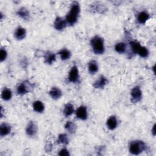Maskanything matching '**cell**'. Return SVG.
Masks as SVG:
<instances>
[{"mask_svg": "<svg viewBox=\"0 0 156 156\" xmlns=\"http://www.w3.org/2000/svg\"><path fill=\"white\" fill-rule=\"evenodd\" d=\"M11 131L10 126L6 123H2L0 126V135L1 136L7 135Z\"/></svg>", "mask_w": 156, "mask_h": 156, "instance_id": "obj_15", "label": "cell"}, {"mask_svg": "<svg viewBox=\"0 0 156 156\" xmlns=\"http://www.w3.org/2000/svg\"><path fill=\"white\" fill-rule=\"evenodd\" d=\"M90 44L93 52L96 54H102L104 53L105 48L104 44V40L99 36H94L91 38Z\"/></svg>", "mask_w": 156, "mask_h": 156, "instance_id": "obj_2", "label": "cell"}, {"mask_svg": "<svg viewBox=\"0 0 156 156\" xmlns=\"http://www.w3.org/2000/svg\"><path fill=\"white\" fill-rule=\"evenodd\" d=\"M155 124L154 125V126H153V127H152V134H153L154 136H155Z\"/></svg>", "mask_w": 156, "mask_h": 156, "instance_id": "obj_30", "label": "cell"}, {"mask_svg": "<svg viewBox=\"0 0 156 156\" xmlns=\"http://www.w3.org/2000/svg\"><path fill=\"white\" fill-rule=\"evenodd\" d=\"M107 82L108 80L106 79V77L101 75L100 76L99 79L94 82L93 86L95 88H103L104 86L107 83Z\"/></svg>", "mask_w": 156, "mask_h": 156, "instance_id": "obj_10", "label": "cell"}, {"mask_svg": "<svg viewBox=\"0 0 156 156\" xmlns=\"http://www.w3.org/2000/svg\"><path fill=\"white\" fill-rule=\"evenodd\" d=\"M146 148V144L140 140L132 141L129 145V151L133 155H138Z\"/></svg>", "mask_w": 156, "mask_h": 156, "instance_id": "obj_3", "label": "cell"}, {"mask_svg": "<svg viewBox=\"0 0 156 156\" xmlns=\"http://www.w3.org/2000/svg\"><path fill=\"white\" fill-rule=\"evenodd\" d=\"M12 93L10 89L4 88L1 93V98L4 101H9L12 98Z\"/></svg>", "mask_w": 156, "mask_h": 156, "instance_id": "obj_21", "label": "cell"}, {"mask_svg": "<svg viewBox=\"0 0 156 156\" xmlns=\"http://www.w3.org/2000/svg\"><path fill=\"white\" fill-rule=\"evenodd\" d=\"M131 95V101L133 103L139 102L142 98V91L140 88L138 86L133 87L130 93Z\"/></svg>", "mask_w": 156, "mask_h": 156, "instance_id": "obj_5", "label": "cell"}, {"mask_svg": "<svg viewBox=\"0 0 156 156\" xmlns=\"http://www.w3.org/2000/svg\"><path fill=\"white\" fill-rule=\"evenodd\" d=\"M149 18V15L144 11L140 12L137 15V21L140 24H144Z\"/></svg>", "mask_w": 156, "mask_h": 156, "instance_id": "obj_14", "label": "cell"}, {"mask_svg": "<svg viewBox=\"0 0 156 156\" xmlns=\"http://www.w3.org/2000/svg\"><path fill=\"white\" fill-rule=\"evenodd\" d=\"M16 14L20 17H21V18H23L24 20H27L29 18V15H30L29 12L25 7L20 8L16 12Z\"/></svg>", "mask_w": 156, "mask_h": 156, "instance_id": "obj_19", "label": "cell"}, {"mask_svg": "<svg viewBox=\"0 0 156 156\" xmlns=\"http://www.w3.org/2000/svg\"><path fill=\"white\" fill-rule=\"evenodd\" d=\"M65 129L69 132L70 133H73L76 132V125L72 121H67L65 124Z\"/></svg>", "mask_w": 156, "mask_h": 156, "instance_id": "obj_23", "label": "cell"}, {"mask_svg": "<svg viewBox=\"0 0 156 156\" xmlns=\"http://www.w3.org/2000/svg\"><path fill=\"white\" fill-rule=\"evenodd\" d=\"M80 6L77 2L74 1L72 3L69 12L66 16L65 20L68 24L71 26L74 24L78 18L79 14L80 13Z\"/></svg>", "mask_w": 156, "mask_h": 156, "instance_id": "obj_1", "label": "cell"}, {"mask_svg": "<svg viewBox=\"0 0 156 156\" xmlns=\"http://www.w3.org/2000/svg\"><path fill=\"white\" fill-rule=\"evenodd\" d=\"M67 24L66 20L60 16H57L54 23V27L57 30H62L66 27Z\"/></svg>", "mask_w": 156, "mask_h": 156, "instance_id": "obj_7", "label": "cell"}, {"mask_svg": "<svg viewBox=\"0 0 156 156\" xmlns=\"http://www.w3.org/2000/svg\"><path fill=\"white\" fill-rule=\"evenodd\" d=\"M88 71L90 74H95L98 71V65L95 60H91L88 63Z\"/></svg>", "mask_w": 156, "mask_h": 156, "instance_id": "obj_18", "label": "cell"}, {"mask_svg": "<svg viewBox=\"0 0 156 156\" xmlns=\"http://www.w3.org/2000/svg\"><path fill=\"white\" fill-rule=\"evenodd\" d=\"M59 155H61V156H68V155H69V151L65 149V148H63V149H62L60 152H58V154Z\"/></svg>", "mask_w": 156, "mask_h": 156, "instance_id": "obj_28", "label": "cell"}, {"mask_svg": "<svg viewBox=\"0 0 156 156\" xmlns=\"http://www.w3.org/2000/svg\"><path fill=\"white\" fill-rule=\"evenodd\" d=\"M26 29L21 26H19L18 27H17L14 33V36L15 38H16L18 40H21L24 39L26 37Z\"/></svg>", "mask_w": 156, "mask_h": 156, "instance_id": "obj_11", "label": "cell"}, {"mask_svg": "<svg viewBox=\"0 0 156 156\" xmlns=\"http://www.w3.org/2000/svg\"><path fill=\"white\" fill-rule=\"evenodd\" d=\"M0 53H1L0 54V61H1V62H2L4 60H5L7 55V51L4 49H1Z\"/></svg>", "mask_w": 156, "mask_h": 156, "instance_id": "obj_27", "label": "cell"}, {"mask_svg": "<svg viewBox=\"0 0 156 156\" xmlns=\"http://www.w3.org/2000/svg\"><path fill=\"white\" fill-rule=\"evenodd\" d=\"M50 96L54 99H58L62 96V92L58 87H52L49 92Z\"/></svg>", "mask_w": 156, "mask_h": 156, "instance_id": "obj_12", "label": "cell"}, {"mask_svg": "<svg viewBox=\"0 0 156 156\" xmlns=\"http://www.w3.org/2000/svg\"><path fill=\"white\" fill-rule=\"evenodd\" d=\"M76 115L77 118L85 120L87 119V107L84 105L80 106L76 111Z\"/></svg>", "mask_w": 156, "mask_h": 156, "instance_id": "obj_9", "label": "cell"}, {"mask_svg": "<svg viewBox=\"0 0 156 156\" xmlns=\"http://www.w3.org/2000/svg\"><path fill=\"white\" fill-rule=\"evenodd\" d=\"M44 58L46 63L51 65L55 60V55L51 52H47L44 55Z\"/></svg>", "mask_w": 156, "mask_h": 156, "instance_id": "obj_16", "label": "cell"}, {"mask_svg": "<svg viewBox=\"0 0 156 156\" xmlns=\"http://www.w3.org/2000/svg\"><path fill=\"white\" fill-rule=\"evenodd\" d=\"M126 48V44L123 42H119L115 44V49L116 52L118 53H123L125 52Z\"/></svg>", "mask_w": 156, "mask_h": 156, "instance_id": "obj_26", "label": "cell"}, {"mask_svg": "<svg viewBox=\"0 0 156 156\" xmlns=\"http://www.w3.org/2000/svg\"><path fill=\"white\" fill-rule=\"evenodd\" d=\"M33 108L37 113H42L44 110V105L40 101H35L33 103Z\"/></svg>", "mask_w": 156, "mask_h": 156, "instance_id": "obj_17", "label": "cell"}, {"mask_svg": "<svg viewBox=\"0 0 156 156\" xmlns=\"http://www.w3.org/2000/svg\"><path fill=\"white\" fill-rule=\"evenodd\" d=\"M57 142L58 144H63L65 145L67 144L68 143V138L67 135L65 133L60 134L58 136Z\"/></svg>", "mask_w": 156, "mask_h": 156, "instance_id": "obj_25", "label": "cell"}, {"mask_svg": "<svg viewBox=\"0 0 156 156\" xmlns=\"http://www.w3.org/2000/svg\"><path fill=\"white\" fill-rule=\"evenodd\" d=\"M130 46H131L132 51L134 53L138 54L140 57L146 58L148 56L149 51L147 49L146 47L141 46L138 41H132L130 43Z\"/></svg>", "mask_w": 156, "mask_h": 156, "instance_id": "obj_4", "label": "cell"}, {"mask_svg": "<svg viewBox=\"0 0 156 156\" xmlns=\"http://www.w3.org/2000/svg\"><path fill=\"white\" fill-rule=\"evenodd\" d=\"M58 54L60 55V58L62 60H66L69 59L71 55L70 51L66 48H64V49H62V50H60Z\"/></svg>", "mask_w": 156, "mask_h": 156, "instance_id": "obj_22", "label": "cell"}, {"mask_svg": "<svg viewBox=\"0 0 156 156\" xmlns=\"http://www.w3.org/2000/svg\"><path fill=\"white\" fill-rule=\"evenodd\" d=\"M118 125V121L115 116H111L107 121V126L110 130L115 129Z\"/></svg>", "mask_w": 156, "mask_h": 156, "instance_id": "obj_13", "label": "cell"}, {"mask_svg": "<svg viewBox=\"0 0 156 156\" xmlns=\"http://www.w3.org/2000/svg\"><path fill=\"white\" fill-rule=\"evenodd\" d=\"M37 129L36 124L34 121H30L26 128V133L28 136H33L37 133Z\"/></svg>", "mask_w": 156, "mask_h": 156, "instance_id": "obj_8", "label": "cell"}, {"mask_svg": "<svg viewBox=\"0 0 156 156\" xmlns=\"http://www.w3.org/2000/svg\"><path fill=\"white\" fill-rule=\"evenodd\" d=\"M74 112V108L73 104L70 103H68L65 105V107L63 109V114L65 116L67 117L70 116Z\"/></svg>", "mask_w": 156, "mask_h": 156, "instance_id": "obj_20", "label": "cell"}, {"mask_svg": "<svg viewBox=\"0 0 156 156\" xmlns=\"http://www.w3.org/2000/svg\"><path fill=\"white\" fill-rule=\"evenodd\" d=\"M79 79V70L76 66H73L69 72L68 75V80L71 82H77Z\"/></svg>", "mask_w": 156, "mask_h": 156, "instance_id": "obj_6", "label": "cell"}, {"mask_svg": "<svg viewBox=\"0 0 156 156\" xmlns=\"http://www.w3.org/2000/svg\"><path fill=\"white\" fill-rule=\"evenodd\" d=\"M16 91L18 94L23 95L27 93L29 91V90L27 89V86L26 85V83H22L17 87Z\"/></svg>", "mask_w": 156, "mask_h": 156, "instance_id": "obj_24", "label": "cell"}, {"mask_svg": "<svg viewBox=\"0 0 156 156\" xmlns=\"http://www.w3.org/2000/svg\"><path fill=\"white\" fill-rule=\"evenodd\" d=\"M47 148H48V149L46 150V151H47V152H49V151H51V149H52V144H51V143H47V144H46L45 149H47Z\"/></svg>", "mask_w": 156, "mask_h": 156, "instance_id": "obj_29", "label": "cell"}]
</instances>
